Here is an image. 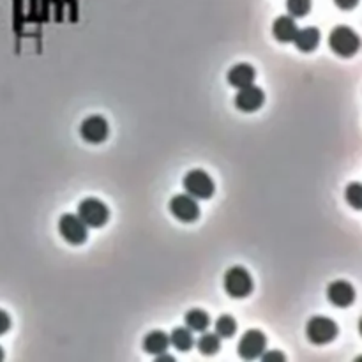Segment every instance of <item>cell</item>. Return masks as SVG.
I'll return each mask as SVG.
<instances>
[{
    "label": "cell",
    "mask_w": 362,
    "mask_h": 362,
    "mask_svg": "<svg viewBox=\"0 0 362 362\" xmlns=\"http://www.w3.org/2000/svg\"><path fill=\"white\" fill-rule=\"evenodd\" d=\"M265 103V94L260 87H244L239 89V94L235 96V106L244 113H253L260 110Z\"/></svg>",
    "instance_id": "10"
},
{
    "label": "cell",
    "mask_w": 362,
    "mask_h": 362,
    "mask_svg": "<svg viewBox=\"0 0 362 362\" xmlns=\"http://www.w3.org/2000/svg\"><path fill=\"white\" fill-rule=\"evenodd\" d=\"M293 43H295L297 50L302 53H311L320 44V31L316 27L300 28L293 37Z\"/></svg>",
    "instance_id": "14"
},
{
    "label": "cell",
    "mask_w": 362,
    "mask_h": 362,
    "mask_svg": "<svg viewBox=\"0 0 362 362\" xmlns=\"http://www.w3.org/2000/svg\"><path fill=\"white\" fill-rule=\"evenodd\" d=\"M59 232L66 242L73 245H80L87 241L89 237V230L87 225L74 214H64L59 219Z\"/></svg>",
    "instance_id": "6"
},
{
    "label": "cell",
    "mask_w": 362,
    "mask_h": 362,
    "mask_svg": "<svg viewBox=\"0 0 362 362\" xmlns=\"http://www.w3.org/2000/svg\"><path fill=\"white\" fill-rule=\"evenodd\" d=\"M334 4L338 6L339 9H345V11H348V9H354L355 6L359 4V0H334Z\"/></svg>",
    "instance_id": "24"
},
{
    "label": "cell",
    "mask_w": 362,
    "mask_h": 362,
    "mask_svg": "<svg viewBox=\"0 0 362 362\" xmlns=\"http://www.w3.org/2000/svg\"><path fill=\"white\" fill-rule=\"evenodd\" d=\"M327 299L336 308H348L355 300V288L348 281H332L327 286Z\"/></svg>",
    "instance_id": "11"
},
{
    "label": "cell",
    "mask_w": 362,
    "mask_h": 362,
    "mask_svg": "<svg viewBox=\"0 0 362 362\" xmlns=\"http://www.w3.org/2000/svg\"><path fill=\"white\" fill-rule=\"evenodd\" d=\"M9 329H11V318L4 309H0V336H4Z\"/></svg>",
    "instance_id": "22"
},
{
    "label": "cell",
    "mask_w": 362,
    "mask_h": 362,
    "mask_svg": "<svg viewBox=\"0 0 362 362\" xmlns=\"http://www.w3.org/2000/svg\"><path fill=\"white\" fill-rule=\"evenodd\" d=\"M255 80H257V71L250 64H237L228 71V83L235 89L253 85Z\"/></svg>",
    "instance_id": "12"
},
{
    "label": "cell",
    "mask_w": 362,
    "mask_h": 362,
    "mask_svg": "<svg viewBox=\"0 0 362 362\" xmlns=\"http://www.w3.org/2000/svg\"><path fill=\"white\" fill-rule=\"evenodd\" d=\"M306 336L315 345H327L338 336V325L327 316H313L306 325Z\"/></svg>",
    "instance_id": "5"
},
{
    "label": "cell",
    "mask_w": 362,
    "mask_h": 362,
    "mask_svg": "<svg viewBox=\"0 0 362 362\" xmlns=\"http://www.w3.org/2000/svg\"><path fill=\"white\" fill-rule=\"evenodd\" d=\"M110 128L108 122L101 115H92V117H87L85 121L80 126V137L83 138L89 144H103V141L108 138Z\"/></svg>",
    "instance_id": "8"
},
{
    "label": "cell",
    "mask_w": 362,
    "mask_h": 362,
    "mask_svg": "<svg viewBox=\"0 0 362 362\" xmlns=\"http://www.w3.org/2000/svg\"><path fill=\"white\" fill-rule=\"evenodd\" d=\"M0 361H4V350H2V347H0Z\"/></svg>",
    "instance_id": "25"
},
{
    "label": "cell",
    "mask_w": 362,
    "mask_h": 362,
    "mask_svg": "<svg viewBox=\"0 0 362 362\" xmlns=\"http://www.w3.org/2000/svg\"><path fill=\"white\" fill-rule=\"evenodd\" d=\"M297 31H299V27L292 16H279L273 24V35L279 43H292Z\"/></svg>",
    "instance_id": "13"
},
{
    "label": "cell",
    "mask_w": 362,
    "mask_h": 362,
    "mask_svg": "<svg viewBox=\"0 0 362 362\" xmlns=\"http://www.w3.org/2000/svg\"><path fill=\"white\" fill-rule=\"evenodd\" d=\"M78 218L87 225V228H101L108 223V207L98 198H87L78 205Z\"/></svg>",
    "instance_id": "4"
},
{
    "label": "cell",
    "mask_w": 362,
    "mask_h": 362,
    "mask_svg": "<svg viewBox=\"0 0 362 362\" xmlns=\"http://www.w3.org/2000/svg\"><path fill=\"white\" fill-rule=\"evenodd\" d=\"M225 292L232 297V299H245L253 292V277L244 267L235 265L232 269L226 270L225 274Z\"/></svg>",
    "instance_id": "2"
},
{
    "label": "cell",
    "mask_w": 362,
    "mask_h": 362,
    "mask_svg": "<svg viewBox=\"0 0 362 362\" xmlns=\"http://www.w3.org/2000/svg\"><path fill=\"white\" fill-rule=\"evenodd\" d=\"M196 343V348L202 355H216L221 348V338L216 332H203Z\"/></svg>",
    "instance_id": "18"
},
{
    "label": "cell",
    "mask_w": 362,
    "mask_h": 362,
    "mask_svg": "<svg viewBox=\"0 0 362 362\" xmlns=\"http://www.w3.org/2000/svg\"><path fill=\"white\" fill-rule=\"evenodd\" d=\"M170 347V338L163 331H152L145 336L144 350L150 355H160Z\"/></svg>",
    "instance_id": "15"
},
{
    "label": "cell",
    "mask_w": 362,
    "mask_h": 362,
    "mask_svg": "<svg viewBox=\"0 0 362 362\" xmlns=\"http://www.w3.org/2000/svg\"><path fill=\"white\" fill-rule=\"evenodd\" d=\"M182 186L189 196L195 200H209L212 198L216 191V184L212 177L203 170L187 171L182 180Z\"/></svg>",
    "instance_id": "3"
},
{
    "label": "cell",
    "mask_w": 362,
    "mask_h": 362,
    "mask_svg": "<svg viewBox=\"0 0 362 362\" xmlns=\"http://www.w3.org/2000/svg\"><path fill=\"white\" fill-rule=\"evenodd\" d=\"M286 9L292 18H302L311 11V0H286Z\"/></svg>",
    "instance_id": "20"
},
{
    "label": "cell",
    "mask_w": 362,
    "mask_h": 362,
    "mask_svg": "<svg viewBox=\"0 0 362 362\" xmlns=\"http://www.w3.org/2000/svg\"><path fill=\"white\" fill-rule=\"evenodd\" d=\"M329 46L343 59H350L361 48V40H359L357 32L352 31L350 27L339 25V27L332 28L331 35H329Z\"/></svg>",
    "instance_id": "1"
},
{
    "label": "cell",
    "mask_w": 362,
    "mask_h": 362,
    "mask_svg": "<svg viewBox=\"0 0 362 362\" xmlns=\"http://www.w3.org/2000/svg\"><path fill=\"white\" fill-rule=\"evenodd\" d=\"M235 332H237V322H235L234 316L221 315L216 320V334L221 339L234 338Z\"/></svg>",
    "instance_id": "19"
},
{
    "label": "cell",
    "mask_w": 362,
    "mask_h": 362,
    "mask_svg": "<svg viewBox=\"0 0 362 362\" xmlns=\"http://www.w3.org/2000/svg\"><path fill=\"white\" fill-rule=\"evenodd\" d=\"M184 322L191 332H205L211 325V316L207 315L203 309H189L184 316Z\"/></svg>",
    "instance_id": "16"
},
{
    "label": "cell",
    "mask_w": 362,
    "mask_h": 362,
    "mask_svg": "<svg viewBox=\"0 0 362 362\" xmlns=\"http://www.w3.org/2000/svg\"><path fill=\"white\" fill-rule=\"evenodd\" d=\"M347 200L354 209H362V186L359 182H354L347 189Z\"/></svg>",
    "instance_id": "21"
},
{
    "label": "cell",
    "mask_w": 362,
    "mask_h": 362,
    "mask_svg": "<svg viewBox=\"0 0 362 362\" xmlns=\"http://www.w3.org/2000/svg\"><path fill=\"white\" fill-rule=\"evenodd\" d=\"M261 357V361L264 362H283L284 361V355L281 354V352H277V350H274V352H267V354H261L260 355Z\"/></svg>",
    "instance_id": "23"
},
{
    "label": "cell",
    "mask_w": 362,
    "mask_h": 362,
    "mask_svg": "<svg viewBox=\"0 0 362 362\" xmlns=\"http://www.w3.org/2000/svg\"><path fill=\"white\" fill-rule=\"evenodd\" d=\"M170 212L182 223H195L200 218V207L193 196L177 195L170 202Z\"/></svg>",
    "instance_id": "9"
},
{
    "label": "cell",
    "mask_w": 362,
    "mask_h": 362,
    "mask_svg": "<svg viewBox=\"0 0 362 362\" xmlns=\"http://www.w3.org/2000/svg\"><path fill=\"white\" fill-rule=\"evenodd\" d=\"M265 347H267V338H265L264 332L251 329L241 338L237 352L244 361H255L264 354Z\"/></svg>",
    "instance_id": "7"
},
{
    "label": "cell",
    "mask_w": 362,
    "mask_h": 362,
    "mask_svg": "<svg viewBox=\"0 0 362 362\" xmlns=\"http://www.w3.org/2000/svg\"><path fill=\"white\" fill-rule=\"evenodd\" d=\"M168 338H170V345H173L179 352H189L193 348V345H195L191 331L187 327L173 329Z\"/></svg>",
    "instance_id": "17"
}]
</instances>
